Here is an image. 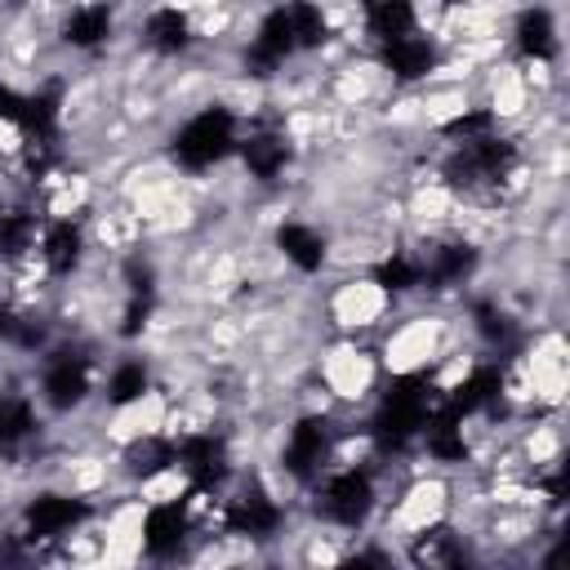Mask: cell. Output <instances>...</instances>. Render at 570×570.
Returning a JSON list of instances; mask_svg holds the SVG:
<instances>
[{"mask_svg": "<svg viewBox=\"0 0 570 570\" xmlns=\"http://www.w3.org/2000/svg\"><path fill=\"white\" fill-rule=\"evenodd\" d=\"M285 156H289L285 138H276V134H258V138L245 142V165H249L254 178H276L285 169Z\"/></svg>", "mask_w": 570, "mask_h": 570, "instance_id": "14", "label": "cell"}, {"mask_svg": "<svg viewBox=\"0 0 570 570\" xmlns=\"http://www.w3.org/2000/svg\"><path fill=\"white\" fill-rule=\"evenodd\" d=\"M370 31L392 45L401 36H414V9L410 0H370Z\"/></svg>", "mask_w": 570, "mask_h": 570, "instance_id": "10", "label": "cell"}, {"mask_svg": "<svg viewBox=\"0 0 570 570\" xmlns=\"http://www.w3.org/2000/svg\"><path fill=\"white\" fill-rule=\"evenodd\" d=\"M183 534H187V517H183V508H151L147 521H142V543H147L151 557L174 552V548L183 543Z\"/></svg>", "mask_w": 570, "mask_h": 570, "instance_id": "8", "label": "cell"}, {"mask_svg": "<svg viewBox=\"0 0 570 570\" xmlns=\"http://www.w3.org/2000/svg\"><path fill=\"white\" fill-rule=\"evenodd\" d=\"M45 263H49L58 276L80 263V227H76V223H53V227L45 232Z\"/></svg>", "mask_w": 570, "mask_h": 570, "instance_id": "13", "label": "cell"}, {"mask_svg": "<svg viewBox=\"0 0 570 570\" xmlns=\"http://www.w3.org/2000/svg\"><path fill=\"white\" fill-rule=\"evenodd\" d=\"M142 392H147V370H142V365L129 361V365H120V370L111 374V401H116V405H129V401H138Z\"/></svg>", "mask_w": 570, "mask_h": 570, "instance_id": "23", "label": "cell"}, {"mask_svg": "<svg viewBox=\"0 0 570 570\" xmlns=\"http://www.w3.org/2000/svg\"><path fill=\"white\" fill-rule=\"evenodd\" d=\"M494 396H499V370H476L468 383H459L450 410H454V414H472V410H481V405L494 401Z\"/></svg>", "mask_w": 570, "mask_h": 570, "instance_id": "17", "label": "cell"}, {"mask_svg": "<svg viewBox=\"0 0 570 570\" xmlns=\"http://www.w3.org/2000/svg\"><path fill=\"white\" fill-rule=\"evenodd\" d=\"M428 450L436 454V459H463V436H459V414L454 410H445L432 428H428Z\"/></svg>", "mask_w": 570, "mask_h": 570, "instance_id": "19", "label": "cell"}, {"mask_svg": "<svg viewBox=\"0 0 570 570\" xmlns=\"http://www.w3.org/2000/svg\"><path fill=\"white\" fill-rule=\"evenodd\" d=\"M85 392H89L85 361H80V356H58V361L49 365V374H45V396H49V405L71 410V405H76Z\"/></svg>", "mask_w": 570, "mask_h": 570, "instance_id": "6", "label": "cell"}, {"mask_svg": "<svg viewBox=\"0 0 570 570\" xmlns=\"http://www.w3.org/2000/svg\"><path fill=\"white\" fill-rule=\"evenodd\" d=\"M147 40L160 49V53H178L187 45V18L178 9H160L147 18Z\"/></svg>", "mask_w": 570, "mask_h": 570, "instance_id": "16", "label": "cell"}, {"mask_svg": "<svg viewBox=\"0 0 570 570\" xmlns=\"http://www.w3.org/2000/svg\"><path fill=\"white\" fill-rule=\"evenodd\" d=\"M276 245H281L285 258H289L294 267H303V272H316V267L325 263V240H321L312 227H303V223H285V227L276 232Z\"/></svg>", "mask_w": 570, "mask_h": 570, "instance_id": "9", "label": "cell"}, {"mask_svg": "<svg viewBox=\"0 0 570 570\" xmlns=\"http://www.w3.org/2000/svg\"><path fill=\"white\" fill-rule=\"evenodd\" d=\"M289 27H294V45H321L325 40V18L316 4H294Z\"/></svg>", "mask_w": 570, "mask_h": 570, "instance_id": "22", "label": "cell"}, {"mask_svg": "<svg viewBox=\"0 0 570 570\" xmlns=\"http://www.w3.org/2000/svg\"><path fill=\"white\" fill-rule=\"evenodd\" d=\"M383 58H387V67H392L401 80H419V76L432 71V45H428V40H414V36L392 40Z\"/></svg>", "mask_w": 570, "mask_h": 570, "instance_id": "12", "label": "cell"}, {"mask_svg": "<svg viewBox=\"0 0 570 570\" xmlns=\"http://www.w3.org/2000/svg\"><path fill=\"white\" fill-rule=\"evenodd\" d=\"M379 285H387V289H410V285H419V267L405 263V258H387V263L379 267Z\"/></svg>", "mask_w": 570, "mask_h": 570, "instance_id": "26", "label": "cell"}, {"mask_svg": "<svg viewBox=\"0 0 570 570\" xmlns=\"http://www.w3.org/2000/svg\"><path fill=\"white\" fill-rule=\"evenodd\" d=\"M325 445H330V428L325 419H303L294 432H289V445H285V468L307 476L321 459H325Z\"/></svg>", "mask_w": 570, "mask_h": 570, "instance_id": "4", "label": "cell"}, {"mask_svg": "<svg viewBox=\"0 0 570 570\" xmlns=\"http://www.w3.org/2000/svg\"><path fill=\"white\" fill-rule=\"evenodd\" d=\"M22 111H27V98L13 94L9 85H0V120H18L22 125Z\"/></svg>", "mask_w": 570, "mask_h": 570, "instance_id": "28", "label": "cell"}, {"mask_svg": "<svg viewBox=\"0 0 570 570\" xmlns=\"http://www.w3.org/2000/svg\"><path fill=\"white\" fill-rule=\"evenodd\" d=\"M107 31H111V13H107L102 4H85V9H76L71 22H67V40L80 45V49L107 40Z\"/></svg>", "mask_w": 570, "mask_h": 570, "instance_id": "15", "label": "cell"}, {"mask_svg": "<svg viewBox=\"0 0 570 570\" xmlns=\"http://www.w3.org/2000/svg\"><path fill=\"white\" fill-rule=\"evenodd\" d=\"M31 240V218L27 214H0V254H18Z\"/></svg>", "mask_w": 570, "mask_h": 570, "instance_id": "25", "label": "cell"}, {"mask_svg": "<svg viewBox=\"0 0 570 570\" xmlns=\"http://www.w3.org/2000/svg\"><path fill=\"white\" fill-rule=\"evenodd\" d=\"M174 459L183 463V472L191 476L196 490H209V485L223 481V445L214 436H191Z\"/></svg>", "mask_w": 570, "mask_h": 570, "instance_id": "5", "label": "cell"}, {"mask_svg": "<svg viewBox=\"0 0 570 570\" xmlns=\"http://www.w3.org/2000/svg\"><path fill=\"white\" fill-rule=\"evenodd\" d=\"M27 432H31L27 401H0V450H9L13 441H22Z\"/></svg>", "mask_w": 570, "mask_h": 570, "instance_id": "21", "label": "cell"}, {"mask_svg": "<svg viewBox=\"0 0 570 570\" xmlns=\"http://www.w3.org/2000/svg\"><path fill=\"white\" fill-rule=\"evenodd\" d=\"M485 129H490V116H485V111H472V116H459V120H454V125H450L445 134H450V138H463V142H468V138H481Z\"/></svg>", "mask_w": 570, "mask_h": 570, "instance_id": "27", "label": "cell"}, {"mask_svg": "<svg viewBox=\"0 0 570 570\" xmlns=\"http://www.w3.org/2000/svg\"><path fill=\"white\" fill-rule=\"evenodd\" d=\"M276 521H281V512H276L263 494H245V499H236L232 512H227V525H232L236 534H272Z\"/></svg>", "mask_w": 570, "mask_h": 570, "instance_id": "11", "label": "cell"}, {"mask_svg": "<svg viewBox=\"0 0 570 570\" xmlns=\"http://www.w3.org/2000/svg\"><path fill=\"white\" fill-rule=\"evenodd\" d=\"M80 517H85V503L62 499V494H40V499L27 508V530H31L36 539H53V534L71 530Z\"/></svg>", "mask_w": 570, "mask_h": 570, "instance_id": "3", "label": "cell"}, {"mask_svg": "<svg viewBox=\"0 0 570 570\" xmlns=\"http://www.w3.org/2000/svg\"><path fill=\"white\" fill-rule=\"evenodd\" d=\"M370 503H374V490L365 472H338L325 485V517H334L338 525H361Z\"/></svg>", "mask_w": 570, "mask_h": 570, "instance_id": "2", "label": "cell"}, {"mask_svg": "<svg viewBox=\"0 0 570 570\" xmlns=\"http://www.w3.org/2000/svg\"><path fill=\"white\" fill-rule=\"evenodd\" d=\"M4 330H9V316H4V307H0V334H4Z\"/></svg>", "mask_w": 570, "mask_h": 570, "instance_id": "29", "label": "cell"}, {"mask_svg": "<svg viewBox=\"0 0 570 570\" xmlns=\"http://www.w3.org/2000/svg\"><path fill=\"white\" fill-rule=\"evenodd\" d=\"M232 142H236V120H232V111H227V107H205L196 120L183 125L174 151H178V160H183L187 169H205V165L223 160V156L232 151Z\"/></svg>", "mask_w": 570, "mask_h": 570, "instance_id": "1", "label": "cell"}, {"mask_svg": "<svg viewBox=\"0 0 570 570\" xmlns=\"http://www.w3.org/2000/svg\"><path fill=\"white\" fill-rule=\"evenodd\" d=\"M468 267H472V249L468 245H445V249H436L432 281H459Z\"/></svg>", "mask_w": 570, "mask_h": 570, "instance_id": "24", "label": "cell"}, {"mask_svg": "<svg viewBox=\"0 0 570 570\" xmlns=\"http://www.w3.org/2000/svg\"><path fill=\"white\" fill-rule=\"evenodd\" d=\"M289 49H294L289 9H276V13L263 18V27H258V36H254V67H276Z\"/></svg>", "mask_w": 570, "mask_h": 570, "instance_id": "7", "label": "cell"}, {"mask_svg": "<svg viewBox=\"0 0 570 570\" xmlns=\"http://www.w3.org/2000/svg\"><path fill=\"white\" fill-rule=\"evenodd\" d=\"M165 463H174V450H169L165 441H156V436H147V441H138V445L129 450V468H134L138 476H151V472H160Z\"/></svg>", "mask_w": 570, "mask_h": 570, "instance_id": "20", "label": "cell"}, {"mask_svg": "<svg viewBox=\"0 0 570 570\" xmlns=\"http://www.w3.org/2000/svg\"><path fill=\"white\" fill-rule=\"evenodd\" d=\"M521 49L534 53V58H552L557 53V40H552V18L543 9L525 13L521 18Z\"/></svg>", "mask_w": 570, "mask_h": 570, "instance_id": "18", "label": "cell"}]
</instances>
